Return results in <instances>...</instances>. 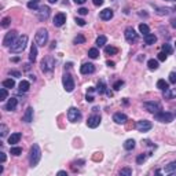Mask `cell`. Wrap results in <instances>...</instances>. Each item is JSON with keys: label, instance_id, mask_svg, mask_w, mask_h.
<instances>
[{"label": "cell", "instance_id": "obj_1", "mask_svg": "<svg viewBox=\"0 0 176 176\" xmlns=\"http://www.w3.org/2000/svg\"><path fill=\"white\" fill-rule=\"evenodd\" d=\"M41 160V150H40V146L37 143H35L30 147L29 151V164L30 166H36L37 164Z\"/></svg>", "mask_w": 176, "mask_h": 176}, {"label": "cell", "instance_id": "obj_2", "mask_svg": "<svg viewBox=\"0 0 176 176\" xmlns=\"http://www.w3.org/2000/svg\"><path fill=\"white\" fill-rule=\"evenodd\" d=\"M26 44H28V36H26V35H22V36H20L15 41H14V44L10 47V50L14 54H20V52H22L23 50L26 48Z\"/></svg>", "mask_w": 176, "mask_h": 176}, {"label": "cell", "instance_id": "obj_3", "mask_svg": "<svg viewBox=\"0 0 176 176\" xmlns=\"http://www.w3.org/2000/svg\"><path fill=\"white\" fill-rule=\"evenodd\" d=\"M40 66H41V70L44 73H51L52 70H54V68H55V61H54L52 56L48 55V56H46V58H43Z\"/></svg>", "mask_w": 176, "mask_h": 176}, {"label": "cell", "instance_id": "obj_4", "mask_svg": "<svg viewBox=\"0 0 176 176\" xmlns=\"http://www.w3.org/2000/svg\"><path fill=\"white\" fill-rule=\"evenodd\" d=\"M35 40H36V44L40 47H44L47 44V41H48V32H47L44 28H41V29L37 30L36 36H35Z\"/></svg>", "mask_w": 176, "mask_h": 176}, {"label": "cell", "instance_id": "obj_5", "mask_svg": "<svg viewBox=\"0 0 176 176\" xmlns=\"http://www.w3.org/2000/svg\"><path fill=\"white\" fill-rule=\"evenodd\" d=\"M62 83H63V88L66 92H72L74 90V80H73L70 73H65L62 77Z\"/></svg>", "mask_w": 176, "mask_h": 176}, {"label": "cell", "instance_id": "obj_6", "mask_svg": "<svg viewBox=\"0 0 176 176\" xmlns=\"http://www.w3.org/2000/svg\"><path fill=\"white\" fill-rule=\"evenodd\" d=\"M173 117H175V114L169 113V111H158L154 114V118L160 123H171L173 121Z\"/></svg>", "mask_w": 176, "mask_h": 176}, {"label": "cell", "instance_id": "obj_7", "mask_svg": "<svg viewBox=\"0 0 176 176\" xmlns=\"http://www.w3.org/2000/svg\"><path fill=\"white\" fill-rule=\"evenodd\" d=\"M81 117H83V114L77 108H70L68 110V118L70 123H78V121L81 120Z\"/></svg>", "mask_w": 176, "mask_h": 176}, {"label": "cell", "instance_id": "obj_8", "mask_svg": "<svg viewBox=\"0 0 176 176\" xmlns=\"http://www.w3.org/2000/svg\"><path fill=\"white\" fill-rule=\"evenodd\" d=\"M124 36H125V40H127L128 43H135L138 41V33L135 32L134 28H127L124 32Z\"/></svg>", "mask_w": 176, "mask_h": 176}, {"label": "cell", "instance_id": "obj_9", "mask_svg": "<svg viewBox=\"0 0 176 176\" xmlns=\"http://www.w3.org/2000/svg\"><path fill=\"white\" fill-rule=\"evenodd\" d=\"M153 128V124H151V121H147V120H140L136 123V129L139 132H147V131H150Z\"/></svg>", "mask_w": 176, "mask_h": 176}, {"label": "cell", "instance_id": "obj_10", "mask_svg": "<svg viewBox=\"0 0 176 176\" xmlns=\"http://www.w3.org/2000/svg\"><path fill=\"white\" fill-rule=\"evenodd\" d=\"M15 40H17V32H15V30H11V32H8L6 36H4V39H3V46H4V47L13 46Z\"/></svg>", "mask_w": 176, "mask_h": 176}, {"label": "cell", "instance_id": "obj_11", "mask_svg": "<svg viewBox=\"0 0 176 176\" xmlns=\"http://www.w3.org/2000/svg\"><path fill=\"white\" fill-rule=\"evenodd\" d=\"M143 108L146 109L147 111H150V113H158L161 110V105L158 102H144L143 103Z\"/></svg>", "mask_w": 176, "mask_h": 176}, {"label": "cell", "instance_id": "obj_12", "mask_svg": "<svg viewBox=\"0 0 176 176\" xmlns=\"http://www.w3.org/2000/svg\"><path fill=\"white\" fill-rule=\"evenodd\" d=\"M99 124H101V116H98V114L91 116L87 121L88 128H96V127H99Z\"/></svg>", "mask_w": 176, "mask_h": 176}, {"label": "cell", "instance_id": "obj_13", "mask_svg": "<svg viewBox=\"0 0 176 176\" xmlns=\"http://www.w3.org/2000/svg\"><path fill=\"white\" fill-rule=\"evenodd\" d=\"M65 22H66V14H63V13H58L55 17H54V22H52V23H54L55 26H58V28H59V26H62Z\"/></svg>", "mask_w": 176, "mask_h": 176}, {"label": "cell", "instance_id": "obj_14", "mask_svg": "<svg viewBox=\"0 0 176 176\" xmlns=\"http://www.w3.org/2000/svg\"><path fill=\"white\" fill-rule=\"evenodd\" d=\"M113 15H114V13L111 8H105V10H102L101 14H99L101 20H103V21H110L111 18H113Z\"/></svg>", "mask_w": 176, "mask_h": 176}, {"label": "cell", "instance_id": "obj_15", "mask_svg": "<svg viewBox=\"0 0 176 176\" xmlns=\"http://www.w3.org/2000/svg\"><path fill=\"white\" fill-rule=\"evenodd\" d=\"M80 72H81V74H91L95 72V66L92 63H84L80 68Z\"/></svg>", "mask_w": 176, "mask_h": 176}, {"label": "cell", "instance_id": "obj_16", "mask_svg": "<svg viewBox=\"0 0 176 176\" xmlns=\"http://www.w3.org/2000/svg\"><path fill=\"white\" fill-rule=\"evenodd\" d=\"M37 13H39V18H40V20H47V18L50 17V7L48 6L40 7Z\"/></svg>", "mask_w": 176, "mask_h": 176}, {"label": "cell", "instance_id": "obj_17", "mask_svg": "<svg viewBox=\"0 0 176 176\" xmlns=\"http://www.w3.org/2000/svg\"><path fill=\"white\" fill-rule=\"evenodd\" d=\"M127 120H128V117L124 113H116L113 116V121L114 123H117V124H125Z\"/></svg>", "mask_w": 176, "mask_h": 176}, {"label": "cell", "instance_id": "obj_18", "mask_svg": "<svg viewBox=\"0 0 176 176\" xmlns=\"http://www.w3.org/2000/svg\"><path fill=\"white\" fill-rule=\"evenodd\" d=\"M22 120L25 123H32L33 121V108H28L25 110V114L22 116Z\"/></svg>", "mask_w": 176, "mask_h": 176}, {"label": "cell", "instance_id": "obj_19", "mask_svg": "<svg viewBox=\"0 0 176 176\" xmlns=\"http://www.w3.org/2000/svg\"><path fill=\"white\" fill-rule=\"evenodd\" d=\"M17 105H18V101H17V98H11V99H8V102L6 103V110H8V111H13V110H15L17 109Z\"/></svg>", "mask_w": 176, "mask_h": 176}, {"label": "cell", "instance_id": "obj_20", "mask_svg": "<svg viewBox=\"0 0 176 176\" xmlns=\"http://www.w3.org/2000/svg\"><path fill=\"white\" fill-rule=\"evenodd\" d=\"M144 43H146L147 46H153L154 43L157 41V36L153 35V33H149V35H144Z\"/></svg>", "mask_w": 176, "mask_h": 176}, {"label": "cell", "instance_id": "obj_21", "mask_svg": "<svg viewBox=\"0 0 176 176\" xmlns=\"http://www.w3.org/2000/svg\"><path fill=\"white\" fill-rule=\"evenodd\" d=\"M176 96V88H166L164 90V98L165 99H172Z\"/></svg>", "mask_w": 176, "mask_h": 176}, {"label": "cell", "instance_id": "obj_22", "mask_svg": "<svg viewBox=\"0 0 176 176\" xmlns=\"http://www.w3.org/2000/svg\"><path fill=\"white\" fill-rule=\"evenodd\" d=\"M21 136H22V135H21L20 132H14V134H11L10 136H8V143H10V144L18 143V142L21 140Z\"/></svg>", "mask_w": 176, "mask_h": 176}, {"label": "cell", "instance_id": "obj_23", "mask_svg": "<svg viewBox=\"0 0 176 176\" xmlns=\"http://www.w3.org/2000/svg\"><path fill=\"white\" fill-rule=\"evenodd\" d=\"M37 58V44H32L30 47V55H29V61L30 62H35Z\"/></svg>", "mask_w": 176, "mask_h": 176}, {"label": "cell", "instance_id": "obj_24", "mask_svg": "<svg viewBox=\"0 0 176 176\" xmlns=\"http://www.w3.org/2000/svg\"><path fill=\"white\" fill-rule=\"evenodd\" d=\"M106 91H108V87H106L105 81H103V80H99V83H98V88H96V92H98L99 95H102V94H105Z\"/></svg>", "mask_w": 176, "mask_h": 176}, {"label": "cell", "instance_id": "obj_25", "mask_svg": "<svg viewBox=\"0 0 176 176\" xmlns=\"http://www.w3.org/2000/svg\"><path fill=\"white\" fill-rule=\"evenodd\" d=\"M147 66H149L150 70H157V69H158V61H157V59H149Z\"/></svg>", "mask_w": 176, "mask_h": 176}, {"label": "cell", "instance_id": "obj_26", "mask_svg": "<svg viewBox=\"0 0 176 176\" xmlns=\"http://www.w3.org/2000/svg\"><path fill=\"white\" fill-rule=\"evenodd\" d=\"M30 84L29 81H26V80H22V81L20 83V92H26L28 90H29Z\"/></svg>", "mask_w": 176, "mask_h": 176}, {"label": "cell", "instance_id": "obj_27", "mask_svg": "<svg viewBox=\"0 0 176 176\" xmlns=\"http://www.w3.org/2000/svg\"><path fill=\"white\" fill-rule=\"evenodd\" d=\"M135 147V140L134 139H127L124 143V149L125 150H132Z\"/></svg>", "mask_w": 176, "mask_h": 176}, {"label": "cell", "instance_id": "obj_28", "mask_svg": "<svg viewBox=\"0 0 176 176\" xmlns=\"http://www.w3.org/2000/svg\"><path fill=\"white\" fill-rule=\"evenodd\" d=\"M3 87H6V88H14L15 87V81H14L13 78H7V80H3Z\"/></svg>", "mask_w": 176, "mask_h": 176}, {"label": "cell", "instance_id": "obj_29", "mask_svg": "<svg viewBox=\"0 0 176 176\" xmlns=\"http://www.w3.org/2000/svg\"><path fill=\"white\" fill-rule=\"evenodd\" d=\"M105 52H106V54H109V55H116V54L118 52V50L116 48V47L106 46V47H105Z\"/></svg>", "mask_w": 176, "mask_h": 176}, {"label": "cell", "instance_id": "obj_30", "mask_svg": "<svg viewBox=\"0 0 176 176\" xmlns=\"http://www.w3.org/2000/svg\"><path fill=\"white\" fill-rule=\"evenodd\" d=\"M88 56H90V58H92V59L98 58V56H99L98 48H90V50H88Z\"/></svg>", "mask_w": 176, "mask_h": 176}, {"label": "cell", "instance_id": "obj_31", "mask_svg": "<svg viewBox=\"0 0 176 176\" xmlns=\"http://www.w3.org/2000/svg\"><path fill=\"white\" fill-rule=\"evenodd\" d=\"M157 88H160V90H166V88H169V84H168V83L165 81V80H162V78H161V80H158V81H157Z\"/></svg>", "mask_w": 176, "mask_h": 176}, {"label": "cell", "instance_id": "obj_32", "mask_svg": "<svg viewBox=\"0 0 176 176\" xmlns=\"http://www.w3.org/2000/svg\"><path fill=\"white\" fill-rule=\"evenodd\" d=\"M106 43H108V37L103 36V35H102V36H99L98 39H96V46H98V47H103Z\"/></svg>", "mask_w": 176, "mask_h": 176}, {"label": "cell", "instance_id": "obj_33", "mask_svg": "<svg viewBox=\"0 0 176 176\" xmlns=\"http://www.w3.org/2000/svg\"><path fill=\"white\" fill-rule=\"evenodd\" d=\"M139 32L143 33V35H149V33H150V28H149L146 23H140L139 25Z\"/></svg>", "mask_w": 176, "mask_h": 176}, {"label": "cell", "instance_id": "obj_34", "mask_svg": "<svg viewBox=\"0 0 176 176\" xmlns=\"http://www.w3.org/2000/svg\"><path fill=\"white\" fill-rule=\"evenodd\" d=\"M172 171H176V162H171V164H168V165L164 168V172L165 173H171Z\"/></svg>", "mask_w": 176, "mask_h": 176}, {"label": "cell", "instance_id": "obj_35", "mask_svg": "<svg viewBox=\"0 0 176 176\" xmlns=\"http://www.w3.org/2000/svg\"><path fill=\"white\" fill-rule=\"evenodd\" d=\"M73 43H74V44H83V43H85V37L83 36V35H77V36L74 37V40H73Z\"/></svg>", "mask_w": 176, "mask_h": 176}, {"label": "cell", "instance_id": "obj_36", "mask_svg": "<svg viewBox=\"0 0 176 176\" xmlns=\"http://www.w3.org/2000/svg\"><path fill=\"white\" fill-rule=\"evenodd\" d=\"M10 153L13 156H20V154H22V147H11Z\"/></svg>", "mask_w": 176, "mask_h": 176}, {"label": "cell", "instance_id": "obj_37", "mask_svg": "<svg viewBox=\"0 0 176 176\" xmlns=\"http://www.w3.org/2000/svg\"><path fill=\"white\" fill-rule=\"evenodd\" d=\"M0 101H6L7 99V96H8V92H7V90H6V87H3V88H0Z\"/></svg>", "mask_w": 176, "mask_h": 176}, {"label": "cell", "instance_id": "obj_38", "mask_svg": "<svg viewBox=\"0 0 176 176\" xmlns=\"http://www.w3.org/2000/svg\"><path fill=\"white\" fill-rule=\"evenodd\" d=\"M10 23H11V18H10V17H6V18H3V20H2V26H3L4 29H6V28H8V26H10Z\"/></svg>", "mask_w": 176, "mask_h": 176}, {"label": "cell", "instance_id": "obj_39", "mask_svg": "<svg viewBox=\"0 0 176 176\" xmlns=\"http://www.w3.org/2000/svg\"><path fill=\"white\" fill-rule=\"evenodd\" d=\"M146 158H147V156L144 153H142V154H139V156H138V158H136V162L139 164V165H142V164L144 162V161H146Z\"/></svg>", "mask_w": 176, "mask_h": 176}, {"label": "cell", "instance_id": "obj_40", "mask_svg": "<svg viewBox=\"0 0 176 176\" xmlns=\"http://www.w3.org/2000/svg\"><path fill=\"white\" fill-rule=\"evenodd\" d=\"M28 8H30V10H39V3H36V2H32L30 0L29 3H28Z\"/></svg>", "mask_w": 176, "mask_h": 176}, {"label": "cell", "instance_id": "obj_41", "mask_svg": "<svg viewBox=\"0 0 176 176\" xmlns=\"http://www.w3.org/2000/svg\"><path fill=\"white\" fill-rule=\"evenodd\" d=\"M162 52H165L166 55H168V54H172V47L169 46V44H162Z\"/></svg>", "mask_w": 176, "mask_h": 176}, {"label": "cell", "instance_id": "obj_42", "mask_svg": "<svg viewBox=\"0 0 176 176\" xmlns=\"http://www.w3.org/2000/svg\"><path fill=\"white\" fill-rule=\"evenodd\" d=\"M120 175H121V176H123V175L131 176V175H132V169H131V168H123V169L120 171Z\"/></svg>", "mask_w": 176, "mask_h": 176}, {"label": "cell", "instance_id": "obj_43", "mask_svg": "<svg viewBox=\"0 0 176 176\" xmlns=\"http://www.w3.org/2000/svg\"><path fill=\"white\" fill-rule=\"evenodd\" d=\"M123 85H124V81H123V80H118V81L114 83L113 88L116 90V91H118V90H121V87H123Z\"/></svg>", "mask_w": 176, "mask_h": 176}, {"label": "cell", "instance_id": "obj_44", "mask_svg": "<svg viewBox=\"0 0 176 176\" xmlns=\"http://www.w3.org/2000/svg\"><path fill=\"white\" fill-rule=\"evenodd\" d=\"M6 135H7V127L4 124H2V125H0V136L4 138Z\"/></svg>", "mask_w": 176, "mask_h": 176}, {"label": "cell", "instance_id": "obj_45", "mask_svg": "<svg viewBox=\"0 0 176 176\" xmlns=\"http://www.w3.org/2000/svg\"><path fill=\"white\" fill-rule=\"evenodd\" d=\"M169 83L171 84H176V72L169 73Z\"/></svg>", "mask_w": 176, "mask_h": 176}, {"label": "cell", "instance_id": "obj_46", "mask_svg": "<svg viewBox=\"0 0 176 176\" xmlns=\"http://www.w3.org/2000/svg\"><path fill=\"white\" fill-rule=\"evenodd\" d=\"M157 14H158V15H166V14H169V10H168V8H157Z\"/></svg>", "mask_w": 176, "mask_h": 176}, {"label": "cell", "instance_id": "obj_47", "mask_svg": "<svg viewBox=\"0 0 176 176\" xmlns=\"http://www.w3.org/2000/svg\"><path fill=\"white\" fill-rule=\"evenodd\" d=\"M76 23H77L78 26H85V21L84 20H81V18H76Z\"/></svg>", "mask_w": 176, "mask_h": 176}, {"label": "cell", "instance_id": "obj_48", "mask_svg": "<svg viewBox=\"0 0 176 176\" xmlns=\"http://www.w3.org/2000/svg\"><path fill=\"white\" fill-rule=\"evenodd\" d=\"M165 59H166V54H165V52H160V54H158V61L164 62Z\"/></svg>", "mask_w": 176, "mask_h": 176}, {"label": "cell", "instance_id": "obj_49", "mask_svg": "<svg viewBox=\"0 0 176 176\" xmlns=\"http://www.w3.org/2000/svg\"><path fill=\"white\" fill-rule=\"evenodd\" d=\"M77 13L80 14V15H87L88 10H87V8H83V7H81V8H78V10H77Z\"/></svg>", "mask_w": 176, "mask_h": 176}, {"label": "cell", "instance_id": "obj_50", "mask_svg": "<svg viewBox=\"0 0 176 176\" xmlns=\"http://www.w3.org/2000/svg\"><path fill=\"white\" fill-rule=\"evenodd\" d=\"M10 74L14 77H21V72H18V70H10Z\"/></svg>", "mask_w": 176, "mask_h": 176}, {"label": "cell", "instance_id": "obj_51", "mask_svg": "<svg viewBox=\"0 0 176 176\" xmlns=\"http://www.w3.org/2000/svg\"><path fill=\"white\" fill-rule=\"evenodd\" d=\"M92 3H94L96 7H99V6H102V4H103V0H92Z\"/></svg>", "mask_w": 176, "mask_h": 176}, {"label": "cell", "instance_id": "obj_52", "mask_svg": "<svg viewBox=\"0 0 176 176\" xmlns=\"http://www.w3.org/2000/svg\"><path fill=\"white\" fill-rule=\"evenodd\" d=\"M85 101H87V102H94V96L87 94V96H85Z\"/></svg>", "mask_w": 176, "mask_h": 176}, {"label": "cell", "instance_id": "obj_53", "mask_svg": "<svg viewBox=\"0 0 176 176\" xmlns=\"http://www.w3.org/2000/svg\"><path fill=\"white\" fill-rule=\"evenodd\" d=\"M6 153H0V160H2V162H6Z\"/></svg>", "mask_w": 176, "mask_h": 176}, {"label": "cell", "instance_id": "obj_54", "mask_svg": "<svg viewBox=\"0 0 176 176\" xmlns=\"http://www.w3.org/2000/svg\"><path fill=\"white\" fill-rule=\"evenodd\" d=\"M171 25H172V28H176V17H173L171 20Z\"/></svg>", "mask_w": 176, "mask_h": 176}, {"label": "cell", "instance_id": "obj_55", "mask_svg": "<svg viewBox=\"0 0 176 176\" xmlns=\"http://www.w3.org/2000/svg\"><path fill=\"white\" fill-rule=\"evenodd\" d=\"M73 2H74L76 4H84L87 0H73Z\"/></svg>", "mask_w": 176, "mask_h": 176}, {"label": "cell", "instance_id": "obj_56", "mask_svg": "<svg viewBox=\"0 0 176 176\" xmlns=\"http://www.w3.org/2000/svg\"><path fill=\"white\" fill-rule=\"evenodd\" d=\"M106 65L110 66V68H113V66H114V62H113V61H108V62H106Z\"/></svg>", "mask_w": 176, "mask_h": 176}, {"label": "cell", "instance_id": "obj_57", "mask_svg": "<svg viewBox=\"0 0 176 176\" xmlns=\"http://www.w3.org/2000/svg\"><path fill=\"white\" fill-rule=\"evenodd\" d=\"M58 175H59V176H61V175H66V172H65V171H59Z\"/></svg>", "mask_w": 176, "mask_h": 176}, {"label": "cell", "instance_id": "obj_58", "mask_svg": "<svg viewBox=\"0 0 176 176\" xmlns=\"http://www.w3.org/2000/svg\"><path fill=\"white\" fill-rule=\"evenodd\" d=\"M58 0H48V3H51V4H55Z\"/></svg>", "mask_w": 176, "mask_h": 176}, {"label": "cell", "instance_id": "obj_59", "mask_svg": "<svg viewBox=\"0 0 176 176\" xmlns=\"http://www.w3.org/2000/svg\"><path fill=\"white\" fill-rule=\"evenodd\" d=\"M32 2H36V3H39V2H40V0H32Z\"/></svg>", "mask_w": 176, "mask_h": 176}, {"label": "cell", "instance_id": "obj_60", "mask_svg": "<svg viewBox=\"0 0 176 176\" xmlns=\"http://www.w3.org/2000/svg\"><path fill=\"white\" fill-rule=\"evenodd\" d=\"M166 2H176V0H166Z\"/></svg>", "mask_w": 176, "mask_h": 176}, {"label": "cell", "instance_id": "obj_61", "mask_svg": "<svg viewBox=\"0 0 176 176\" xmlns=\"http://www.w3.org/2000/svg\"><path fill=\"white\" fill-rule=\"evenodd\" d=\"M175 116H176V111H175Z\"/></svg>", "mask_w": 176, "mask_h": 176}, {"label": "cell", "instance_id": "obj_62", "mask_svg": "<svg viewBox=\"0 0 176 176\" xmlns=\"http://www.w3.org/2000/svg\"><path fill=\"white\" fill-rule=\"evenodd\" d=\"M175 46H176V43H175Z\"/></svg>", "mask_w": 176, "mask_h": 176}]
</instances>
